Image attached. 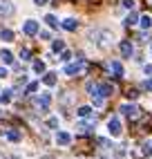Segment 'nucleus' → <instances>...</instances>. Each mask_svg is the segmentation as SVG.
<instances>
[{
    "instance_id": "f257e3e1",
    "label": "nucleus",
    "mask_w": 152,
    "mask_h": 159,
    "mask_svg": "<svg viewBox=\"0 0 152 159\" xmlns=\"http://www.w3.org/2000/svg\"><path fill=\"white\" fill-rule=\"evenodd\" d=\"M85 70H87V63H85V58L81 56L76 63H67V65H65V74H67V76H76V74H83Z\"/></svg>"
},
{
    "instance_id": "f03ea898",
    "label": "nucleus",
    "mask_w": 152,
    "mask_h": 159,
    "mask_svg": "<svg viewBox=\"0 0 152 159\" xmlns=\"http://www.w3.org/2000/svg\"><path fill=\"white\" fill-rule=\"evenodd\" d=\"M14 11H16V7H14L11 0H0V16H2V18L14 16Z\"/></svg>"
},
{
    "instance_id": "7ed1b4c3",
    "label": "nucleus",
    "mask_w": 152,
    "mask_h": 159,
    "mask_svg": "<svg viewBox=\"0 0 152 159\" xmlns=\"http://www.w3.org/2000/svg\"><path fill=\"white\" fill-rule=\"evenodd\" d=\"M121 112L127 116V119H139V116H141V110L136 108V105H130V103L121 105Z\"/></svg>"
},
{
    "instance_id": "20e7f679",
    "label": "nucleus",
    "mask_w": 152,
    "mask_h": 159,
    "mask_svg": "<svg viewBox=\"0 0 152 159\" xmlns=\"http://www.w3.org/2000/svg\"><path fill=\"white\" fill-rule=\"evenodd\" d=\"M107 130H110L112 137H118V134H121V121H118V116H112V119L107 121Z\"/></svg>"
},
{
    "instance_id": "39448f33",
    "label": "nucleus",
    "mask_w": 152,
    "mask_h": 159,
    "mask_svg": "<svg viewBox=\"0 0 152 159\" xmlns=\"http://www.w3.org/2000/svg\"><path fill=\"white\" fill-rule=\"evenodd\" d=\"M23 34H27V36H36V34H38V23H36V20H25Z\"/></svg>"
},
{
    "instance_id": "423d86ee",
    "label": "nucleus",
    "mask_w": 152,
    "mask_h": 159,
    "mask_svg": "<svg viewBox=\"0 0 152 159\" xmlns=\"http://www.w3.org/2000/svg\"><path fill=\"white\" fill-rule=\"evenodd\" d=\"M49 103H51V94H49V92H42L40 97L36 99V105H38V108H40L42 112H45V110L49 108Z\"/></svg>"
},
{
    "instance_id": "0eeeda50",
    "label": "nucleus",
    "mask_w": 152,
    "mask_h": 159,
    "mask_svg": "<svg viewBox=\"0 0 152 159\" xmlns=\"http://www.w3.org/2000/svg\"><path fill=\"white\" fill-rule=\"evenodd\" d=\"M94 128H96V119H90L87 123H76V130H78V132H85V134L92 132Z\"/></svg>"
},
{
    "instance_id": "6e6552de",
    "label": "nucleus",
    "mask_w": 152,
    "mask_h": 159,
    "mask_svg": "<svg viewBox=\"0 0 152 159\" xmlns=\"http://www.w3.org/2000/svg\"><path fill=\"white\" fill-rule=\"evenodd\" d=\"M132 52H134L132 43H130V40H121V56L123 58H130V56H132Z\"/></svg>"
},
{
    "instance_id": "1a4fd4ad",
    "label": "nucleus",
    "mask_w": 152,
    "mask_h": 159,
    "mask_svg": "<svg viewBox=\"0 0 152 159\" xmlns=\"http://www.w3.org/2000/svg\"><path fill=\"white\" fill-rule=\"evenodd\" d=\"M110 72L114 74V79H121V76H123V65H121L118 61H112V63H110Z\"/></svg>"
},
{
    "instance_id": "9d476101",
    "label": "nucleus",
    "mask_w": 152,
    "mask_h": 159,
    "mask_svg": "<svg viewBox=\"0 0 152 159\" xmlns=\"http://www.w3.org/2000/svg\"><path fill=\"white\" fill-rule=\"evenodd\" d=\"M56 143H58V146H69V143H72V134L58 132V134H56Z\"/></svg>"
},
{
    "instance_id": "9b49d317",
    "label": "nucleus",
    "mask_w": 152,
    "mask_h": 159,
    "mask_svg": "<svg viewBox=\"0 0 152 159\" xmlns=\"http://www.w3.org/2000/svg\"><path fill=\"white\" fill-rule=\"evenodd\" d=\"M63 29H67V31H76V29H78V23H76L74 18H65V20H63Z\"/></svg>"
},
{
    "instance_id": "f8f14e48",
    "label": "nucleus",
    "mask_w": 152,
    "mask_h": 159,
    "mask_svg": "<svg viewBox=\"0 0 152 159\" xmlns=\"http://www.w3.org/2000/svg\"><path fill=\"white\" fill-rule=\"evenodd\" d=\"M0 61H2L5 65H11V63H14V56H11V52H9V49H2V52H0Z\"/></svg>"
},
{
    "instance_id": "ddd939ff",
    "label": "nucleus",
    "mask_w": 152,
    "mask_h": 159,
    "mask_svg": "<svg viewBox=\"0 0 152 159\" xmlns=\"http://www.w3.org/2000/svg\"><path fill=\"white\" fill-rule=\"evenodd\" d=\"M42 81H45V85L51 88V85H56V81H58V79H56V74H54V72H47L45 76H42Z\"/></svg>"
},
{
    "instance_id": "4468645a",
    "label": "nucleus",
    "mask_w": 152,
    "mask_h": 159,
    "mask_svg": "<svg viewBox=\"0 0 152 159\" xmlns=\"http://www.w3.org/2000/svg\"><path fill=\"white\" fill-rule=\"evenodd\" d=\"M76 114H78L81 119H87V116H92V108H90V105H83V108H78Z\"/></svg>"
},
{
    "instance_id": "2eb2a0df",
    "label": "nucleus",
    "mask_w": 152,
    "mask_h": 159,
    "mask_svg": "<svg viewBox=\"0 0 152 159\" xmlns=\"http://www.w3.org/2000/svg\"><path fill=\"white\" fill-rule=\"evenodd\" d=\"M7 139L9 141H20V139H23V134H20L18 130H7Z\"/></svg>"
},
{
    "instance_id": "dca6fc26",
    "label": "nucleus",
    "mask_w": 152,
    "mask_h": 159,
    "mask_svg": "<svg viewBox=\"0 0 152 159\" xmlns=\"http://www.w3.org/2000/svg\"><path fill=\"white\" fill-rule=\"evenodd\" d=\"M136 20H139V16L132 11V14H127V18L123 20V25H125V27H130V25H136Z\"/></svg>"
},
{
    "instance_id": "f3484780",
    "label": "nucleus",
    "mask_w": 152,
    "mask_h": 159,
    "mask_svg": "<svg viewBox=\"0 0 152 159\" xmlns=\"http://www.w3.org/2000/svg\"><path fill=\"white\" fill-rule=\"evenodd\" d=\"M139 25L143 27V29H150V27H152V18H150V16H141V18H139Z\"/></svg>"
},
{
    "instance_id": "a211bd4d",
    "label": "nucleus",
    "mask_w": 152,
    "mask_h": 159,
    "mask_svg": "<svg viewBox=\"0 0 152 159\" xmlns=\"http://www.w3.org/2000/svg\"><path fill=\"white\" fill-rule=\"evenodd\" d=\"M112 92H114V88L110 85V83H101V94H103V97H110Z\"/></svg>"
},
{
    "instance_id": "6ab92c4d",
    "label": "nucleus",
    "mask_w": 152,
    "mask_h": 159,
    "mask_svg": "<svg viewBox=\"0 0 152 159\" xmlns=\"http://www.w3.org/2000/svg\"><path fill=\"white\" fill-rule=\"evenodd\" d=\"M51 49H54V52H63V49H65V40L56 38V40L51 43Z\"/></svg>"
},
{
    "instance_id": "aec40b11",
    "label": "nucleus",
    "mask_w": 152,
    "mask_h": 159,
    "mask_svg": "<svg viewBox=\"0 0 152 159\" xmlns=\"http://www.w3.org/2000/svg\"><path fill=\"white\" fill-rule=\"evenodd\" d=\"M45 23H47L51 29H56V27H58V20H56V16H51V14H49V16H45Z\"/></svg>"
},
{
    "instance_id": "412c9836",
    "label": "nucleus",
    "mask_w": 152,
    "mask_h": 159,
    "mask_svg": "<svg viewBox=\"0 0 152 159\" xmlns=\"http://www.w3.org/2000/svg\"><path fill=\"white\" fill-rule=\"evenodd\" d=\"M0 38H2V40H11L14 38V31L11 29H2V31H0Z\"/></svg>"
},
{
    "instance_id": "4be33fe9",
    "label": "nucleus",
    "mask_w": 152,
    "mask_h": 159,
    "mask_svg": "<svg viewBox=\"0 0 152 159\" xmlns=\"http://www.w3.org/2000/svg\"><path fill=\"white\" fill-rule=\"evenodd\" d=\"M11 101V92L5 90V92H0V103H9Z\"/></svg>"
},
{
    "instance_id": "5701e85b",
    "label": "nucleus",
    "mask_w": 152,
    "mask_h": 159,
    "mask_svg": "<svg viewBox=\"0 0 152 159\" xmlns=\"http://www.w3.org/2000/svg\"><path fill=\"white\" fill-rule=\"evenodd\" d=\"M34 72H38V74H42V72H45V63H42V61H38V63H34Z\"/></svg>"
},
{
    "instance_id": "b1692460",
    "label": "nucleus",
    "mask_w": 152,
    "mask_h": 159,
    "mask_svg": "<svg viewBox=\"0 0 152 159\" xmlns=\"http://www.w3.org/2000/svg\"><path fill=\"white\" fill-rule=\"evenodd\" d=\"M141 152H143L145 157H150V155H152V143H143V148H141Z\"/></svg>"
},
{
    "instance_id": "393cba45",
    "label": "nucleus",
    "mask_w": 152,
    "mask_h": 159,
    "mask_svg": "<svg viewBox=\"0 0 152 159\" xmlns=\"http://www.w3.org/2000/svg\"><path fill=\"white\" fill-rule=\"evenodd\" d=\"M121 7H125V9H134V0H121Z\"/></svg>"
},
{
    "instance_id": "a878e982",
    "label": "nucleus",
    "mask_w": 152,
    "mask_h": 159,
    "mask_svg": "<svg viewBox=\"0 0 152 159\" xmlns=\"http://www.w3.org/2000/svg\"><path fill=\"white\" fill-rule=\"evenodd\" d=\"M69 58H72V54H69L67 49H63V54H60V61H63V63H69Z\"/></svg>"
},
{
    "instance_id": "bb28decb",
    "label": "nucleus",
    "mask_w": 152,
    "mask_h": 159,
    "mask_svg": "<svg viewBox=\"0 0 152 159\" xmlns=\"http://www.w3.org/2000/svg\"><path fill=\"white\" fill-rule=\"evenodd\" d=\"M47 125H49V128H58V119H56V116H51V119L47 121Z\"/></svg>"
},
{
    "instance_id": "cd10ccee",
    "label": "nucleus",
    "mask_w": 152,
    "mask_h": 159,
    "mask_svg": "<svg viewBox=\"0 0 152 159\" xmlns=\"http://www.w3.org/2000/svg\"><path fill=\"white\" fill-rule=\"evenodd\" d=\"M125 97H127V99H132V101H134V99L139 97V94H136V90H127V94H125Z\"/></svg>"
},
{
    "instance_id": "c85d7f7f",
    "label": "nucleus",
    "mask_w": 152,
    "mask_h": 159,
    "mask_svg": "<svg viewBox=\"0 0 152 159\" xmlns=\"http://www.w3.org/2000/svg\"><path fill=\"white\" fill-rule=\"evenodd\" d=\"M20 58H23V61H29V49H20Z\"/></svg>"
},
{
    "instance_id": "c756f323",
    "label": "nucleus",
    "mask_w": 152,
    "mask_h": 159,
    "mask_svg": "<svg viewBox=\"0 0 152 159\" xmlns=\"http://www.w3.org/2000/svg\"><path fill=\"white\" fill-rule=\"evenodd\" d=\"M38 90V83H29V85H27V92L31 94V92H36Z\"/></svg>"
},
{
    "instance_id": "7c9ffc66",
    "label": "nucleus",
    "mask_w": 152,
    "mask_h": 159,
    "mask_svg": "<svg viewBox=\"0 0 152 159\" xmlns=\"http://www.w3.org/2000/svg\"><path fill=\"white\" fill-rule=\"evenodd\" d=\"M40 38L42 40H49V31H40Z\"/></svg>"
},
{
    "instance_id": "2f4dec72",
    "label": "nucleus",
    "mask_w": 152,
    "mask_h": 159,
    "mask_svg": "<svg viewBox=\"0 0 152 159\" xmlns=\"http://www.w3.org/2000/svg\"><path fill=\"white\" fill-rule=\"evenodd\" d=\"M143 88H145V90H152V79H150V81H145V83H143Z\"/></svg>"
},
{
    "instance_id": "473e14b6",
    "label": "nucleus",
    "mask_w": 152,
    "mask_h": 159,
    "mask_svg": "<svg viewBox=\"0 0 152 159\" xmlns=\"http://www.w3.org/2000/svg\"><path fill=\"white\" fill-rule=\"evenodd\" d=\"M34 2H36L38 7H45V5H47V0H34Z\"/></svg>"
},
{
    "instance_id": "72a5a7b5",
    "label": "nucleus",
    "mask_w": 152,
    "mask_h": 159,
    "mask_svg": "<svg viewBox=\"0 0 152 159\" xmlns=\"http://www.w3.org/2000/svg\"><path fill=\"white\" fill-rule=\"evenodd\" d=\"M7 76V67H0V79H5Z\"/></svg>"
},
{
    "instance_id": "f704fd0d",
    "label": "nucleus",
    "mask_w": 152,
    "mask_h": 159,
    "mask_svg": "<svg viewBox=\"0 0 152 159\" xmlns=\"http://www.w3.org/2000/svg\"><path fill=\"white\" fill-rule=\"evenodd\" d=\"M143 72H145V74H150V76H152V65H145V67H143Z\"/></svg>"
},
{
    "instance_id": "c9c22d12",
    "label": "nucleus",
    "mask_w": 152,
    "mask_h": 159,
    "mask_svg": "<svg viewBox=\"0 0 152 159\" xmlns=\"http://www.w3.org/2000/svg\"><path fill=\"white\" fill-rule=\"evenodd\" d=\"M0 116H2V112H0Z\"/></svg>"
},
{
    "instance_id": "e433bc0d",
    "label": "nucleus",
    "mask_w": 152,
    "mask_h": 159,
    "mask_svg": "<svg viewBox=\"0 0 152 159\" xmlns=\"http://www.w3.org/2000/svg\"><path fill=\"white\" fill-rule=\"evenodd\" d=\"M150 49H152V47H150Z\"/></svg>"
}]
</instances>
